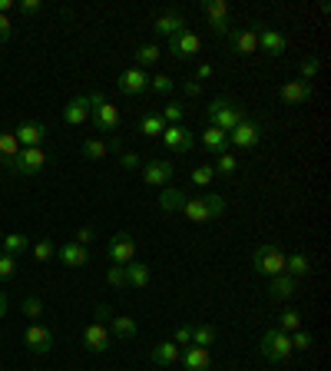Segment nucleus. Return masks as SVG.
Instances as JSON below:
<instances>
[{"label": "nucleus", "mask_w": 331, "mask_h": 371, "mask_svg": "<svg viewBox=\"0 0 331 371\" xmlns=\"http://www.w3.org/2000/svg\"><path fill=\"white\" fill-rule=\"evenodd\" d=\"M285 272L292 275V279H298V275H308L311 272V259L305 255V252H292V255H285Z\"/></svg>", "instance_id": "33"}, {"label": "nucleus", "mask_w": 331, "mask_h": 371, "mask_svg": "<svg viewBox=\"0 0 331 371\" xmlns=\"http://www.w3.org/2000/svg\"><path fill=\"white\" fill-rule=\"evenodd\" d=\"M212 179H216V169H212V166H196V169L189 173V183L202 186V189H206V186H212Z\"/></svg>", "instance_id": "39"}, {"label": "nucleus", "mask_w": 331, "mask_h": 371, "mask_svg": "<svg viewBox=\"0 0 331 371\" xmlns=\"http://www.w3.org/2000/svg\"><path fill=\"white\" fill-rule=\"evenodd\" d=\"M96 318H99V322H106V318H113V308H110V305H96Z\"/></svg>", "instance_id": "55"}, {"label": "nucleus", "mask_w": 331, "mask_h": 371, "mask_svg": "<svg viewBox=\"0 0 331 371\" xmlns=\"http://www.w3.org/2000/svg\"><path fill=\"white\" fill-rule=\"evenodd\" d=\"M0 249L7 252V255H20V252H27L30 249V239L23 236V232H11V236H0Z\"/></svg>", "instance_id": "32"}, {"label": "nucleus", "mask_w": 331, "mask_h": 371, "mask_svg": "<svg viewBox=\"0 0 331 371\" xmlns=\"http://www.w3.org/2000/svg\"><path fill=\"white\" fill-rule=\"evenodd\" d=\"M199 11H202L206 23L212 27V33H219V37L232 33V7L225 4V0H202Z\"/></svg>", "instance_id": "5"}, {"label": "nucleus", "mask_w": 331, "mask_h": 371, "mask_svg": "<svg viewBox=\"0 0 331 371\" xmlns=\"http://www.w3.org/2000/svg\"><path fill=\"white\" fill-rule=\"evenodd\" d=\"M143 183L146 186H169V179H173V173H176V166H173V159H143Z\"/></svg>", "instance_id": "11"}, {"label": "nucleus", "mask_w": 331, "mask_h": 371, "mask_svg": "<svg viewBox=\"0 0 331 371\" xmlns=\"http://www.w3.org/2000/svg\"><path fill=\"white\" fill-rule=\"evenodd\" d=\"M189 222H216V219L225 216V199L209 193V196H189L179 209Z\"/></svg>", "instance_id": "1"}, {"label": "nucleus", "mask_w": 331, "mask_h": 371, "mask_svg": "<svg viewBox=\"0 0 331 371\" xmlns=\"http://www.w3.org/2000/svg\"><path fill=\"white\" fill-rule=\"evenodd\" d=\"M17 156H20V142H17L13 130H0V166L11 169Z\"/></svg>", "instance_id": "27"}, {"label": "nucleus", "mask_w": 331, "mask_h": 371, "mask_svg": "<svg viewBox=\"0 0 331 371\" xmlns=\"http://www.w3.org/2000/svg\"><path fill=\"white\" fill-rule=\"evenodd\" d=\"M110 325H113V339H120V341H130V339H136L139 335V325H136V318L132 315H116V318H110Z\"/></svg>", "instance_id": "29"}, {"label": "nucleus", "mask_w": 331, "mask_h": 371, "mask_svg": "<svg viewBox=\"0 0 331 371\" xmlns=\"http://www.w3.org/2000/svg\"><path fill=\"white\" fill-rule=\"evenodd\" d=\"M54 255H56V245L50 239H40L33 245V259H37V262H50Z\"/></svg>", "instance_id": "42"}, {"label": "nucleus", "mask_w": 331, "mask_h": 371, "mask_svg": "<svg viewBox=\"0 0 331 371\" xmlns=\"http://www.w3.org/2000/svg\"><path fill=\"white\" fill-rule=\"evenodd\" d=\"M199 50H202V40H199V33L182 30V33H176V37H169V54L176 56V60H192Z\"/></svg>", "instance_id": "14"}, {"label": "nucleus", "mask_w": 331, "mask_h": 371, "mask_svg": "<svg viewBox=\"0 0 331 371\" xmlns=\"http://www.w3.org/2000/svg\"><path fill=\"white\" fill-rule=\"evenodd\" d=\"M258 47H262V54H268V56H285L288 40H285V33L265 27V30H258Z\"/></svg>", "instance_id": "22"}, {"label": "nucleus", "mask_w": 331, "mask_h": 371, "mask_svg": "<svg viewBox=\"0 0 331 371\" xmlns=\"http://www.w3.org/2000/svg\"><path fill=\"white\" fill-rule=\"evenodd\" d=\"M212 73H216V66H212V63H199V70H196V80H209Z\"/></svg>", "instance_id": "53"}, {"label": "nucleus", "mask_w": 331, "mask_h": 371, "mask_svg": "<svg viewBox=\"0 0 331 371\" xmlns=\"http://www.w3.org/2000/svg\"><path fill=\"white\" fill-rule=\"evenodd\" d=\"M106 255H110L113 265H126L136 259V239H132L130 232H116L106 245Z\"/></svg>", "instance_id": "12"}, {"label": "nucleus", "mask_w": 331, "mask_h": 371, "mask_svg": "<svg viewBox=\"0 0 331 371\" xmlns=\"http://www.w3.org/2000/svg\"><path fill=\"white\" fill-rule=\"evenodd\" d=\"M186 199L189 196L182 193V189H176V186H163V193H159V209H163V212H179Z\"/></svg>", "instance_id": "30"}, {"label": "nucleus", "mask_w": 331, "mask_h": 371, "mask_svg": "<svg viewBox=\"0 0 331 371\" xmlns=\"http://www.w3.org/2000/svg\"><path fill=\"white\" fill-rule=\"evenodd\" d=\"M13 136H17V142H20V150H30V146H44L46 140V126L37 120H27L20 123L17 130H13Z\"/></svg>", "instance_id": "18"}, {"label": "nucleus", "mask_w": 331, "mask_h": 371, "mask_svg": "<svg viewBox=\"0 0 331 371\" xmlns=\"http://www.w3.org/2000/svg\"><path fill=\"white\" fill-rule=\"evenodd\" d=\"M258 140H262V123L249 120V116L229 133V142L239 146V150H252V146H258Z\"/></svg>", "instance_id": "13"}, {"label": "nucleus", "mask_w": 331, "mask_h": 371, "mask_svg": "<svg viewBox=\"0 0 331 371\" xmlns=\"http://www.w3.org/2000/svg\"><path fill=\"white\" fill-rule=\"evenodd\" d=\"M206 120H209V126H216V130H222L225 136H229V133L245 120V109L239 107V103H229V99L219 97L206 107Z\"/></svg>", "instance_id": "3"}, {"label": "nucleus", "mask_w": 331, "mask_h": 371, "mask_svg": "<svg viewBox=\"0 0 331 371\" xmlns=\"http://www.w3.org/2000/svg\"><path fill=\"white\" fill-rule=\"evenodd\" d=\"M288 339H292V348H295V351H308L311 348V332H305V328L292 332Z\"/></svg>", "instance_id": "44"}, {"label": "nucleus", "mask_w": 331, "mask_h": 371, "mask_svg": "<svg viewBox=\"0 0 331 371\" xmlns=\"http://www.w3.org/2000/svg\"><path fill=\"white\" fill-rule=\"evenodd\" d=\"M106 282H110L113 288H123V285H126V269H123V265H110V269H106Z\"/></svg>", "instance_id": "46"}, {"label": "nucleus", "mask_w": 331, "mask_h": 371, "mask_svg": "<svg viewBox=\"0 0 331 371\" xmlns=\"http://www.w3.org/2000/svg\"><path fill=\"white\" fill-rule=\"evenodd\" d=\"M20 13H23V17H33V13H40V0H20Z\"/></svg>", "instance_id": "52"}, {"label": "nucleus", "mask_w": 331, "mask_h": 371, "mask_svg": "<svg viewBox=\"0 0 331 371\" xmlns=\"http://www.w3.org/2000/svg\"><path fill=\"white\" fill-rule=\"evenodd\" d=\"M120 166L123 169H139V166H143V156L139 153H120Z\"/></svg>", "instance_id": "50"}, {"label": "nucleus", "mask_w": 331, "mask_h": 371, "mask_svg": "<svg viewBox=\"0 0 331 371\" xmlns=\"http://www.w3.org/2000/svg\"><path fill=\"white\" fill-rule=\"evenodd\" d=\"M11 37H13V23H11V17H4V13H0V47L7 44Z\"/></svg>", "instance_id": "51"}, {"label": "nucleus", "mask_w": 331, "mask_h": 371, "mask_svg": "<svg viewBox=\"0 0 331 371\" xmlns=\"http://www.w3.org/2000/svg\"><path fill=\"white\" fill-rule=\"evenodd\" d=\"M110 153V146H106V140H83V156L87 159H103V156Z\"/></svg>", "instance_id": "37"}, {"label": "nucleus", "mask_w": 331, "mask_h": 371, "mask_svg": "<svg viewBox=\"0 0 331 371\" xmlns=\"http://www.w3.org/2000/svg\"><path fill=\"white\" fill-rule=\"evenodd\" d=\"M149 87L156 90V93H173V87H176V83H173V77H166V73H156V77H149Z\"/></svg>", "instance_id": "45"}, {"label": "nucleus", "mask_w": 331, "mask_h": 371, "mask_svg": "<svg viewBox=\"0 0 331 371\" xmlns=\"http://www.w3.org/2000/svg\"><path fill=\"white\" fill-rule=\"evenodd\" d=\"M89 120V99L87 97H73L63 107V123L66 126H83Z\"/></svg>", "instance_id": "23"}, {"label": "nucleus", "mask_w": 331, "mask_h": 371, "mask_svg": "<svg viewBox=\"0 0 331 371\" xmlns=\"http://www.w3.org/2000/svg\"><path fill=\"white\" fill-rule=\"evenodd\" d=\"M93 239H96V229H89V226H83V229L73 232V242H77V245H87V249H89V242Z\"/></svg>", "instance_id": "49"}, {"label": "nucleus", "mask_w": 331, "mask_h": 371, "mask_svg": "<svg viewBox=\"0 0 331 371\" xmlns=\"http://www.w3.org/2000/svg\"><path fill=\"white\" fill-rule=\"evenodd\" d=\"M159 116H163L166 126H182V116H186V109H182V103H166V107L159 109Z\"/></svg>", "instance_id": "35"}, {"label": "nucleus", "mask_w": 331, "mask_h": 371, "mask_svg": "<svg viewBox=\"0 0 331 371\" xmlns=\"http://www.w3.org/2000/svg\"><path fill=\"white\" fill-rule=\"evenodd\" d=\"M116 87H120V93H126V97H139V93L149 90V73L139 70V66H130V70H123L120 73Z\"/></svg>", "instance_id": "15"}, {"label": "nucleus", "mask_w": 331, "mask_h": 371, "mask_svg": "<svg viewBox=\"0 0 331 371\" xmlns=\"http://www.w3.org/2000/svg\"><path fill=\"white\" fill-rule=\"evenodd\" d=\"M83 348H87L89 355H106V351L113 348L110 328L103 325V322H93V325H87V328H83Z\"/></svg>", "instance_id": "9"}, {"label": "nucleus", "mask_w": 331, "mask_h": 371, "mask_svg": "<svg viewBox=\"0 0 331 371\" xmlns=\"http://www.w3.org/2000/svg\"><path fill=\"white\" fill-rule=\"evenodd\" d=\"M56 259H60L63 265H70V269H83V265L89 262V249L87 245H77V242L70 239L66 245L56 249Z\"/></svg>", "instance_id": "21"}, {"label": "nucleus", "mask_w": 331, "mask_h": 371, "mask_svg": "<svg viewBox=\"0 0 331 371\" xmlns=\"http://www.w3.org/2000/svg\"><path fill=\"white\" fill-rule=\"evenodd\" d=\"M212 169H216V173L232 176L235 169H239V159H235V156H232L229 150H225V153H219V159H216V166H212Z\"/></svg>", "instance_id": "43"}, {"label": "nucleus", "mask_w": 331, "mask_h": 371, "mask_svg": "<svg viewBox=\"0 0 331 371\" xmlns=\"http://www.w3.org/2000/svg\"><path fill=\"white\" fill-rule=\"evenodd\" d=\"M23 345H27V351H33V355H50V351H54V332L46 325H40V322H33V325H27V332H23Z\"/></svg>", "instance_id": "10"}, {"label": "nucleus", "mask_w": 331, "mask_h": 371, "mask_svg": "<svg viewBox=\"0 0 331 371\" xmlns=\"http://www.w3.org/2000/svg\"><path fill=\"white\" fill-rule=\"evenodd\" d=\"M153 30L159 33V37H176V33L186 30V17H182L179 11H166L153 20Z\"/></svg>", "instance_id": "20"}, {"label": "nucleus", "mask_w": 331, "mask_h": 371, "mask_svg": "<svg viewBox=\"0 0 331 371\" xmlns=\"http://www.w3.org/2000/svg\"><path fill=\"white\" fill-rule=\"evenodd\" d=\"M186 97H199V93H202V87H199V80H186Z\"/></svg>", "instance_id": "54"}, {"label": "nucleus", "mask_w": 331, "mask_h": 371, "mask_svg": "<svg viewBox=\"0 0 331 371\" xmlns=\"http://www.w3.org/2000/svg\"><path fill=\"white\" fill-rule=\"evenodd\" d=\"M13 11V0H0V13H4V17H7V13Z\"/></svg>", "instance_id": "57"}, {"label": "nucleus", "mask_w": 331, "mask_h": 371, "mask_svg": "<svg viewBox=\"0 0 331 371\" xmlns=\"http://www.w3.org/2000/svg\"><path fill=\"white\" fill-rule=\"evenodd\" d=\"M318 70H321V60L318 56H308V60H301V66H298V80L311 83V80L318 77Z\"/></svg>", "instance_id": "40"}, {"label": "nucleus", "mask_w": 331, "mask_h": 371, "mask_svg": "<svg viewBox=\"0 0 331 371\" xmlns=\"http://www.w3.org/2000/svg\"><path fill=\"white\" fill-rule=\"evenodd\" d=\"M0 252H4V249H0Z\"/></svg>", "instance_id": "58"}, {"label": "nucleus", "mask_w": 331, "mask_h": 371, "mask_svg": "<svg viewBox=\"0 0 331 371\" xmlns=\"http://www.w3.org/2000/svg\"><path fill=\"white\" fill-rule=\"evenodd\" d=\"M7 308H11V302H7V295L0 292V318H7Z\"/></svg>", "instance_id": "56"}, {"label": "nucleus", "mask_w": 331, "mask_h": 371, "mask_svg": "<svg viewBox=\"0 0 331 371\" xmlns=\"http://www.w3.org/2000/svg\"><path fill=\"white\" fill-rule=\"evenodd\" d=\"M20 312H23V318H44V302L37 295H27L20 302Z\"/></svg>", "instance_id": "41"}, {"label": "nucleus", "mask_w": 331, "mask_h": 371, "mask_svg": "<svg viewBox=\"0 0 331 371\" xmlns=\"http://www.w3.org/2000/svg\"><path fill=\"white\" fill-rule=\"evenodd\" d=\"M258 351H262L268 361H288L295 355L292 339H288L285 332H278V328H268V332H265L262 341H258Z\"/></svg>", "instance_id": "6"}, {"label": "nucleus", "mask_w": 331, "mask_h": 371, "mask_svg": "<svg viewBox=\"0 0 331 371\" xmlns=\"http://www.w3.org/2000/svg\"><path fill=\"white\" fill-rule=\"evenodd\" d=\"M298 328H301V315H298L295 308H288V312H282V315H278V332L292 335V332H298Z\"/></svg>", "instance_id": "38"}, {"label": "nucleus", "mask_w": 331, "mask_h": 371, "mask_svg": "<svg viewBox=\"0 0 331 371\" xmlns=\"http://www.w3.org/2000/svg\"><path fill=\"white\" fill-rule=\"evenodd\" d=\"M199 142L206 146V153H216V156L229 150V136L222 130H216V126H206V130L199 133Z\"/></svg>", "instance_id": "26"}, {"label": "nucleus", "mask_w": 331, "mask_h": 371, "mask_svg": "<svg viewBox=\"0 0 331 371\" xmlns=\"http://www.w3.org/2000/svg\"><path fill=\"white\" fill-rule=\"evenodd\" d=\"M182 365H186V371H209L212 368L209 348H196V345L182 348Z\"/></svg>", "instance_id": "25"}, {"label": "nucleus", "mask_w": 331, "mask_h": 371, "mask_svg": "<svg viewBox=\"0 0 331 371\" xmlns=\"http://www.w3.org/2000/svg\"><path fill=\"white\" fill-rule=\"evenodd\" d=\"M89 99V120L96 126V133H116L120 130V109L110 103V97L103 93V90H93L87 93Z\"/></svg>", "instance_id": "2"}, {"label": "nucleus", "mask_w": 331, "mask_h": 371, "mask_svg": "<svg viewBox=\"0 0 331 371\" xmlns=\"http://www.w3.org/2000/svg\"><path fill=\"white\" fill-rule=\"evenodd\" d=\"M216 341V328L212 325H192V345L196 348H209Z\"/></svg>", "instance_id": "36"}, {"label": "nucleus", "mask_w": 331, "mask_h": 371, "mask_svg": "<svg viewBox=\"0 0 331 371\" xmlns=\"http://www.w3.org/2000/svg\"><path fill=\"white\" fill-rule=\"evenodd\" d=\"M159 140H163V146L169 153H179V156H189L196 150V133L186 130V126H166Z\"/></svg>", "instance_id": "8"}, {"label": "nucleus", "mask_w": 331, "mask_h": 371, "mask_svg": "<svg viewBox=\"0 0 331 371\" xmlns=\"http://www.w3.org/2000/svg\"><path fill=\"white\" fill-rule=\"evenodd\" d=\"M50 163V153H46V146H30V150H20V156L13 159V173L17 176H37L44 166Z\"/></svg>", "instance_id": "7"}, {"label": "nucleus", "mask_w": 331, "mask_h": 371, "mask_svg": "<svg viewBox=\"0 0 331 371\" xmlns=\"http://www.w3.org/2000/svg\"><path fill=\"white\" fill-rule=\"evenodd\" d=\"M173 341H176L179 348H189V345H192V325H179L176 335H173Z\"/></svg>", "instance_id": "48"}, {"label": "nucleus", "mask_w": 331, "mask_h": 371, "mask_svg": "<svg viewBox=\"0 0 331 371\" xmlns=\"http://www.w3.org/2000/svg\"><path fill=\"white\" fill-rule=\"evenodd\" d=\"M149 358H153V365H159V368H173V365H179V358H182V348H179L173 339L156 341Z\"/></svg>", "instance_id": "19"}, {"label": "nucleus", "mask_w": 331, "mask_h": 371, "mask_svg": "<svg viewBox=\"0 0 331 371\" xmlns=\"http://www.w3.org/2000/svg\"><path fill=\"white\" fill-rule=\"evenodd\" d=\"M13 269H17V259L7 255V252H0V282H7L13 275Z\"/></svg>", "instance_id": "47"}, {"label": "nucleus", "mask_w": 331, "mask_h": 371, "mask_svg": "<svg viewBox=\"0 0 331 371\" xmlns=\"http://www.w3.org/2000/svg\"><path fill=\"white\" fill-rule=\"evenodd\" d=\"M123 269H126V285H132V288H146V285L153 282V272H149L146 262H136V259H132V262H126Z\"/></svg>", "instance_id": "28"}, {"label": "nucleus", "mask_w": 331, "mask_h": 371, "mask_svg": "<svg viewBox=\"0 0 331 371\" xmlns=\"http://www.w3.org/2000/svg\"><path fill=\"white\" fill-rule=\"evenodd\" d=\"M136 130H139V136H146V140H159V136H163V130H166V123H163V116H159V113H146L143 120L136 123Z\"/></svg>", "instance_id": "31"}, {"label": "nucleus", "mask_w": 331, "mask_h": 371, "mask_svg": "<svg viewBox=\"0 0 331 371\" xmlns=\"http://www.w3.org/2000/svg\"><path fill=\"white\" fill-rule=\"evenodd\" d=\"M311 97H315V87L305 83V80H288V83L278 87V99H282V103H292V107L311 103Z\"/></svg>", "instance_id": "16"}, {"label": "nucleus", "mask_w": 331, "mask_h": 371, "mask_svg": "<svg viewBox=\"0 0 331 371\" xmlns=\"http://www.w3.org/2000/svg\"><path fill=\"white\" fill-rule=\"evenodd\" d=\"M268 295H272V298H278V302H285V298H295V295H298V279H292L288 272L275 275V279L268 282Z\"/></svg>", "instance_id": "24"}, {"label": "nucleus", "mask_w": 331, "mask_h": 371, "mask_svg": "<svg viewBox=\"0 0 331 371\" xmlns=\"http://www.w3.org/2000/svg\"><path fill=\"white\" fill-rule=\"evenodd\" d=\"M229 44H232V54H239V56L258 54V30L255 27H239V30L229 33Z\"/></svg>", "instance_id": "17"}, {"label": "nucleus", "mask_w": 331, "mask_h": 371, "mask_svg": "<svg viewBox=\"0 0 331 371\" xmlns=\"http://www.w3.org/2000/svg\"><path fill=\"white\" fill-rule=\"evenodd\" d=\"M136 66H139V70H146V66H153V63H159V47L156 44H143V47H136Z\"/></svg>", "instance_id": "34"}, {"label": "nucleus", "mask_w": 331, "mask_h": 371, "mask_svg": "<svg viewBox=\"0 0 331 371\" xmlns=\"http://www.w3.org/2000/svg\"><path fill=\"white\" fill-rule=\"evenodd\" d=\"M252 269L258 275H265V279H275V275L285 272V252L278 249V245H258V249L252 252Z\"/></svg>", "instance_id": "4"}]
</instances>
